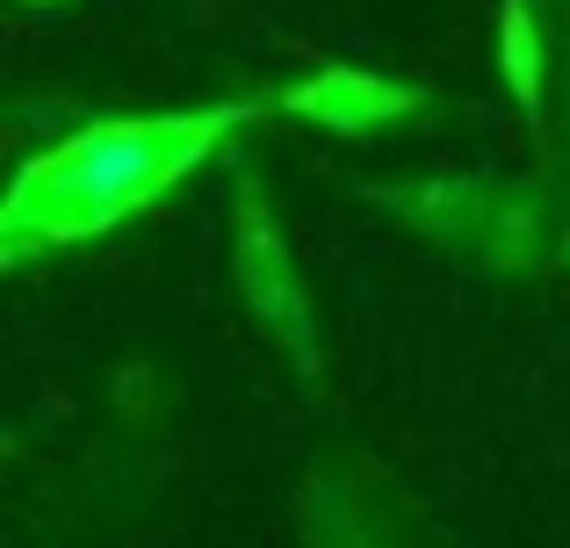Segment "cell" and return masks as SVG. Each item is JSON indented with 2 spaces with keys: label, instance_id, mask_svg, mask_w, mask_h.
<instances>
[{
  "label": "cell",
  "instance_id": "6da1fadb",
  "mask_svg": "<svg viewBox=\"0 0 570 548\" xmlns=\"http://www.w3.org/2000/svg\"><path fill=\"white\" fill-rule=\"evenodd\" d=\"M261 116V101H209V109H153V116H101L72 138L22 159L0 210V253L37 260L58 246H87L101 231L145 217L159 196L203 173L238 130Z\"/></svg>",
  "mask_w": 570,
  "mask_h": 548
},
{
  "label": "cell",
  "instance_id": "7a4b0ae2",
  "mask_svg": "<svg viewBox=\"0 0 570 548\" xmlns=\"http://www.w3.org/2000/svg\"><path fill=\"white\" fill-rule=\"evenodd\" d=\"M275 109L304 116V123H318V130H376V123L412 109V87L383 80V72H362V66H325V72H311V80H296Z\"/></svg>",
  "mask_w": 570,
  "mask_h": 548
},
{
  "label": "cell",
  "instance_id": "3957f363",
  "mask_svg": "<svg viewBox=\"0 0 570 548\" xmlns=\"http://www.w3.org/2000/svg\"><path fill=\"white\" fill-rule=\"evenodd\" d=\"M505 72H513V94L534 101V22H528V0H505Z\"/></svg>",
  "mask_w": 570,
  "mask_h": 548
}]
</instances>
